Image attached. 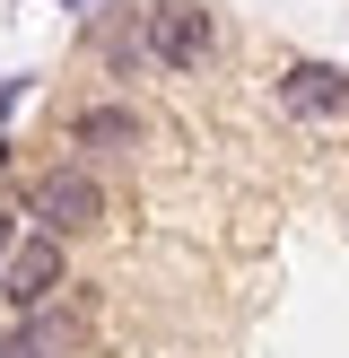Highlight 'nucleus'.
<instances>
[{"instance_id":"1","label":"nucleus","mask_w":349,"mask_h":358,"mask_svg":"<svg viewBox=\"0 0 349 358\" xmlns=\"http://www.w3.org/2000/svg\"><path fill=\"white\" fill-rule=\"evenodd\" d=\"M27 227H44V236H61V245H79V236H96L105 219H114V201H105V175H87L79 157H61V166H44L27 184V210H17Z\"/></svg>"},{"instance_id":"2","label":"nucleus","mask_w":349,"mask_h":358,"mask_svg":"<svg viewBox=\"0 0 349 358\" xmlns=\"http://www.w3.org/2000/svg\"><path fill=\"white\" fill-rule=\"evenodd\" d=\"M140 27H149V62L174 79L218 62V9L209 0H140Z\"/></svg>"},{"instance_id":"3","label":"nucleus","mask_w":349,"mask_h":358,"mask_svg":"<svg viewBox=\"0 0 349 358\" xmlns=\"http://www.w3.org/2000/svg\"><path fill=\"white\" fill-rule=\"evenodd\" d=\"M61 289H70V245L44 236V227H27V236H17V254L0 262V297H9L17 315H35V306H52Z\"/></svg>"},{"instance_id":"4","label":"nucleus","mask_w":349,"mask_h":358,"mask_svg":"<svg viewBox=\"0 0 349 358\" xmlns=\"http://www.w3.org/2000/svg\"><path fill=\"white\" fill-rule=\"evenodd\" d=\"M70 149H105V157H131L149 149V114H140L131 96H96L70 114Z\"/></svg>"},{"instance_id":"5","label":"nucleus","mask_w":349,"mask_h":358,"mask_svg":"<svg viewBox=\"0 0 349 358\" xmlns=\"http://www.w3.org/2000/svg\"><path fill=\"white\" fill-rule=\"evenodd\" d=\"M279 105L297 122H341L349 114V70L341 62H288L279 70Z\"/></svg>"},{"instance_id":"6","label":"nucleus","mask_w":349,"mask_h":358,"mask_svg":"<svg viewBox=\"0 0 349 358\" xmlns=\"http://www.w3.org/2000/svg\"><path fill=\"white\" fill-rule=\"evenodd\" d=\"M87 44L105 52V79H131V70H149V27H140V9H114L105 27H87Z\"/></svg>"},{"instance_id":"7","label":"nucleus","mask_w":349,"mask_h":358,"mask_svg":"<svg viewBox=\"0 0 349 358\" xmlns=\"http://www.w3.org/2000/svg\"><path fill=\"white\" fill-rule=\"evenodd\" d=\"M17 236H27V219H17V210H9V201H0V262H9V254H17Z\"/></svg>"},{"instance_id":"8","label":"nucleus","mask_w":349,"mask_h":358,"mask_svg":"<svg viewBox=\"0 0 349 358\" xmlns=\"http://www.w3.org/2000/svg\"><path fill=\"white\" fill-rule=\"evenodd\" d=\"M9 149H17V140H0V175H9V166H17V157H9Z\"/></svg>"},{"instance_id":"9","label":"nucleus","mask_w":349,"mask_h":358,"mask_svg":"<svg viewBox=\"0 0 349 358\" xmlns=\"http://www.w3.org/2000/svg\"><path fill=\"white\" fill-rule=\"evenodd\" d=\"M17 358H61V350H17Z\"/></svg>"},{"instance_id":"10","label":"nucleus","mask_w":349,"mask_h":358,"mask_svg":"<svg viewBox=\"0 0 349 358\" xmlns=\"http://www.w3.org/2000/svg\"><path fill=\"white\" fill-rule=\"evenodd\" d=\"M61 9H87V0H61Z\"/></svg>"}]
</instances>
